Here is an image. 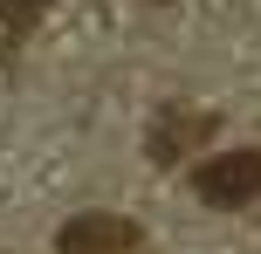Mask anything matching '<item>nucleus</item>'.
I'll return each mask as SVG.
<instances>
[{"label": "nucleus", "mask_w": 261, "mask_h": 254, "mask_svg": "<svg viewBox=\"0 0 261 254\" xmlns=\"http://www.w3.org/2000/svg\"><path fill=\"white\" fill-rule=\"evenodd\" d=\"M41 7H48V0H0V21H7V35H28V27L41 21Z\"/></svg>", "instance_id": "nucleus-4"}, {"label": "nucleus", "mask_w": 261, "mask_h": 254, "mask_svg": "<svg viewBox=\"0 0 261 254\" xmlns=\"http://www.w3.org/2000/svg\"><path fill=\"white\" fill-rule=\"evenodd\" d=\"M144 227L124 213H76L62 234H55V254H138Z\"/></svg>", "instance_id": "nucleus-2"}, {"label": "nucleus", "mask_w": 261, "mask_h": 254, "mask_svg": "<svg viewBox=\"0 0 261 254\" xmlns=\"http://www.w3.org/2000/svg\"><path fill=\"white\" fill-rule=\"evenodd\" d=\"M213 137V110H193V103H165L151 117V137H144V151H151V165H179L193 145H206Z\"/></svg>", "instance_id": "nucleus-3"}, {"label": "nucleus", "mask_w": 261, "mask_h": 254, "mask_svg": "<svg viewBox=\"0 0 261 254\" xmlns=\"http://www.w3.org/2000/svg\"><path fill=\"white\" fill-rule=\"evenodd\" d=\"M193 192L206 206H220V213H241V206H254V192H261V151H213L206 165L193 172Z\"/></svg>", "instance_id": "nucleus-1"}]
</instances>
